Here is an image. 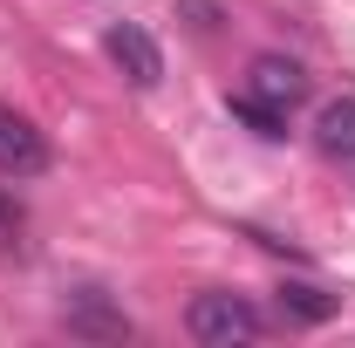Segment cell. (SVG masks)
Wrapping results in <instances>:
<instances>
[{"label":"cell","mask_w":355,"mask_h":348,"mask_svg":"<svg viewBox=\"0 0 355 348\" xmlns=\"http://www.w3.org/2000/svg\"><path fill=\"white\" fill-rule=\"evenodd\" d=\"M0 171L7 177H42L48 171V137L21 110H7V103H0Z\"/></svg>","instance_id":"2"},{"label":"cell","mask_w":355,"mask_h":348,"mask_svg":"<svg viewBox=\"0 0 355 348\" xmlns=\"http://www.w3.org/2000/svg\"><path fill=\"white\" fill-rule=\"evenodd\" d=\"M335 294H321V287H280V314L287 321H301V328H314V321H328L335 314Z\"/></svg>","instance_id":"7"},{"label":"cell","mask_w":355,"mask_h":348,"mask_svg":"<svg viewBox=\"0 0 355 348\" xmlns=\"http://www.w3.org/2000/svg\"><path fill=\"white\" fill-rule=\"evenodd\" d=\"M232 116H239V123H246L253 137H287V110H273V103H260L253 89H239V96H232Z\"/></svg>","instance_id":"8"},{"label":"cell","mask_w":355,"mask_h":348,"mask_svg":"<svg viewBox=\"0 0 355 348\" xmlns=\"http://www.w3.org/2000/svg\"><path fill=\"white\" fill-rule=\"evenodd\" d=\"M69 328H76V335H96V342H123V335H130V321H123L116 307H103L96 294L69 301Z\"/></svg>","instance_id":"6"},{"label":"cell","mask_w":355,"mask_h":348,"mask_svg":"<svg viewBox=\"0 0 355 348\" xmlns=\"http://www.w3.org/2000/svg\"><path fill=\"white\" fill-rule=\"evenodd\" d=\"M314 150L321 157H355V96H335V103H321V116H314Z\"/></svg>","instance_id":"5"},{"label":"cell","mask_w":355,"mask_h":348,"mask_svg":"<svg viewBox=\"0 0 355 348\" xmlns=\"http://www.w3.org/2000/svg\"><path fill=\"white\" fill-rule=\"evenodd\" d=\"M184 328L198 348H246L260 342V307L239 301V294H198L184 307Z\"/></svg>","instance_id":"1"},{"label":"cell","mask_w":355,"mask_h":348,"mask_svg":"<svg viewBox=\"0 0 355 348\" xmlns=\"http://www.w3.org/2000/svg\"><path fill=\"white\" fill-rule=\"evenodd\" d=\"M184 21H198V28H219V7H212V0H184Z\"/></svg>","instance_id":"10"},{"label":"cell","mask_w":355,"mask_h":348,"mask_svg":"<svg viewBox=\"0 0 355 348\" xmlns=\"http://www.w3.org/2000/svg\"><path fill=\"white\" fill-rule=\"evenodd\" d=\"M14 232H21V205H14V198H7V191H0V246H7V239H14Z\"/></svg>","instance_id":"9"},{"label":"cell","mask_w":355,"mask_h":348,"mask_svg":"<svg viewBox=\"0 0 355 348\" xmlns=\"http://www.w3.org/2000/svg\"><path fill=\"white\" fill-rule=\"evenodd\" d=\"M103 48H110V62H116L137 89H157V82H164V55H157V42H150L137 21H116V28L103 35Z\"/></svg>","instance_id":"3"},{"label":"cell","mask_w":355,"mask_h":348,"mask_svg":"<svg viewBox=\"0 0 355 348\" xmlns=\"http://www.w3.org/2000/svg\"><path fill=\"white\" fill-rule=\"evenodd\" d=\"M246 89H253L260 103H273V110H294V103L308 96V76H301V62H287V55H260Z\"/></svg>","instance_id":"4"}]
</instances>
